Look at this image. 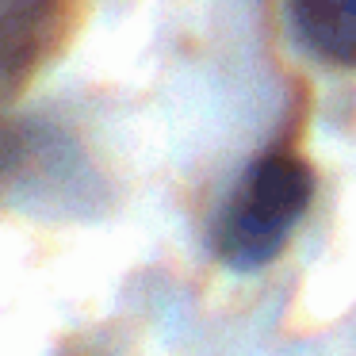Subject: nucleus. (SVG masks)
Wrapping results in <instances>:
<instances>
[{"label":"nucleus","mask_w":356,"mask_h":356,"mask_svg":"<svg viewBox=\"0 0 356 356\" xmlns=\"http://www.w3.org/2000/svg\"><path fill=\"white\" fill-rule=\"evenodd\" d=\"M291 31L310 58L356 73V0H287Z\"/></svg>","instance_id":"obj_3"},{"label":"nucleus","mask_w":356,"mask_h":356,"mask_svg":"<svg viewBox=\"0 0 356 356\" xmlns=\"http://www.w3.org/2000/svg\"><path fill=\"white\" fill-rule=\"evenodd\" d=\"M314 200V169L295 149L272 146L245 169L230 200L222 203L211 245L230 268H261L287 245Z\"/></svg>","instance_id":"obj_1"},{"label":"nucleus","mask_w":356,"mask_h":356,"mask_svg":"<svg viewBox=\"0 0 356 356\" xmlns=\"http://www.w3.org/2000/svg\"><path fill=\"white\" fill-rule=\"evenodd\" d=\"M81 0H0V108L31 88L77 27Z\"/></svg>","instance_id":"obj_2"}]
</instances>
